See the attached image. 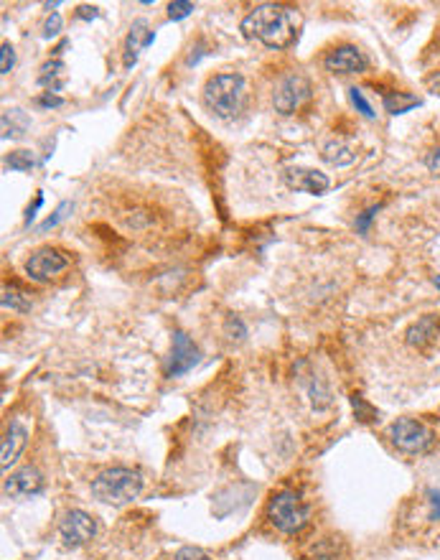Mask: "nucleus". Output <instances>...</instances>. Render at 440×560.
Segmentation results:
<instances>
[{"label":"nucleus","instance_id":"nucleus-1","mask_svg":"<svg viewBox=\"0 0 440 560\" xmlns=\"http://www.w3.org/2000/svg\"><path fill=\"white\" fill-rule=\"evenodd\" d=\"M301 18L298 13L288 6H275V3H262L254 11H249L242 18V33L247 38H254L267 49H288L296 41Z\"/></svg>","mask_w":440,"mask_h":560},{"label":"nucleus","instance_id":"nucleus-2","mask_svg":"<svg viewBox=\"0 0 440 560\" xmlns=\"http://www.w3.org/2000/svg\"><path fill=\"white\" fill-rule=\"evenodd\" d=\"M140 492H143V476L135 469H127V466H112V469L100 471L92 479L95 500L112 507L130 505L133 500H138Z\"/></svg>","mask_w":440,"mask_h":560},{"label":"nucleus","instance_id":"nucleus-3","mask_svg":"<svg viewBox=\"0 0 440 560\" xmlns=\"http://www.w3.org/2000/svg\"><path fill=\"white\" fill-rule=\"evenodd\" d=\"M204 102L217 117H235L245 102V77L237 72L209 77L204 85Z\"/></svg>","mask_w":440,"mask_h":560},{"label":"nucleus","instance_id":"nucleus-4","mask_svg":"<svg viewBox=\"0 0 440 560\" xmlns=\"http://www.w3.org/2000/svg\"><path fill=\"white\" fill-rule=\"evenodd\" d=\"M267 517L275 524V530L283 535H298L311 519V507L301 500V494L293 489H280L272 494L267 505Z\"/></svg>","mask_w":440,"mask_h":560},{"label":"nucleus","instance_id":"nucleus-5","mask_svg":"<svg viewBox=\"0 0 440 560\" xmlns=\"http://www.w3.org/2000/svg\"><path fill=\"white\" fill-rule=\"evenodd\" d=\"M390 441H392L395 448L407 453V456H417V453H425L430 448L433 431L417 418H397L390 426Z\"/></svg>","mask_w":440,"mask_h":560},{"label":"nucleus","instance_id":"nucleus-6","mask_svg":"<svg viewBox=\"0 0 440 560\" xmlns=\"http://www.w3.org/2000/svg\"><path fill=\"white\" fill-rule=\"evenodd\" d=\"M313 95V87L308 82V77L303 74H288L285 80H280V85L275 87V95H272V104L280 115H293L296 110H301L303 104L311 99Z\"/></svg>","mask_w":440,"mask_h":560},{"label":"nucleus","instance_id":"nucleus-7","mask_svg":"<svg viewBox=\"0 0 440 560\" xmlns=\"http://www.w3.org/2000/svg\"><path fill=\"white\" fill-rule=\"evenodd\" d=\"M97 535V522L90 512L69 510L59 522V537L67 548H82Z\"/></svg>","mask_w":440,"mask_h":560},{"label":"nucleus","instance_id":"nucleus-8","mask_svg":"<svg viewBox=\"0 0 440 560\" xmlns=\"http://www.w3.org/2000/svg\"><path fill=\"white\" fill-rule=\"evenodd\" d=\"M69 268V257L64 255L61 250H54V247H41L33 255L26 260V275L36 283H46L54 275L64 273Z\"/></svg>","mask_w":440,"mask_h":560},{"label":"nucleus","instance_id":"nucleus-9","mask_svg":"<svg viewBox=\"0 0 440 560\" xmlns=\"http://www.w3.org/2000/svg\"><path fill=\"white\" fill-rule=\"evenodd\" d=\"M201 352L199 347L193 344V339L183 331H173V347H171L168 365H166V375L168 377H181L188 370L199 365Z\"/></svg>","mask_w":440,"mask_h":560},{"label":"nucleus","instance_id":"nucleus-10","mask_svg":"<svg viewBox=\"0 0 440 560\" xmlns=\"http://www.w3.org/2000/svg\"><path fill=\"white\" fill-rule=\"evenodd\" d=\"M43 492V476L33 466H23V469L13 471L3 481V494L8 500H31L36 494Z\"/></svg>","mask_w":440,"mask_h":560},{"label":"nucleus","instance_id":"nucleus-11","mask_svg":"<svg viewBox=\"0 0 440 560\" xmlns=\"http://www.w3.org/2000/svg\"><path fill=\"white\" fill-rule=\"evenodd\" d=\"M323 67L331 74H362L369 67V59L362 49H356L351 43H341L326 54Z\"/></svg>","mask_w":440,"mask_h":560},{"label":"nucleus","instance_id":"nucleus-12","mask_svg":"<svg viewBox=\"0 0 440 560\" xmlns=\"http://www.w3.org/2000/svg\"><path fill=\"white\" fill-rule=\"evenodd\" d=\"M283 181L288 183L293 191H303V194H326L331 186V178L321 173L316 168H301V166H290L283 171Z\"/></svg>","mask_w":440,"mask_h":560},{"label":"nucleus","instance_id":"nucleus-13","mask_svg":"<svg viewBox=\"0 0 440 560\" xmlns=\"http://www.w3.org/2000/svg\"><path fill=\"white\" fill-rule=\"evenodd\" d=\"M26 443H28V431H26L21 420H13L11 426L6 428V433H3V443H0V466H3V471H8L13 463L18 461Z\"/></svg>","mask_w":440,"mask_h":560},{"label":"nucleus","instance_id":"nucleus-14","mask_svg":"<svg viewBox=\"0 0 440 560\" xmlns=\"http://www.w3.org/2000/svg\"><path fill=\"white\" fill-rule=\"evenodd\" d=\"M153 38H156V33L148 28V23H145L143 18L135 21L133 28H130V33H127V38H125V54H122V64H125V69L135 67L140 51L148 49V46L153 43Z\"/></svg>","mask_w":440,"mask_h":560},{"label":"nucleus","instance_id":"nucleus-15","mask_svg":"<svg viewBox=\"0 0 440 560\" xmlns=\"http://www.w3.org/2000/svg\"><path fill=\"white\" fill-rule=\"evenodd\" d=\"M438 334H440V313H425V316H420L415 323H410V329H407L404 339H407L410 347L425 349L438 339Z\"/></svg>","mask_w":440,"mask_h":560},{"label":"nucleus","instance_id":"nucleus-16","mask_svg":"<svg viewBox=\"0 0 440 560\" xmlns=\"http://www.w3.org/2000/svg\"><path fill=\"white\" fill-rule=\"evenodd\" d=\"M303 560H346V545L341 537H318L303 550Z\"/></svg>","mask_w":440,"mask_h":560},{"label":"nucleus","instance_id":"nucleus-17","mask_svg":"<svg viewBox=\"0 0 440 560\" xmlns=\"http://www.w3.org/2000/svg\"><path fill=\"white\" fill-rule=\"evenodd\" d=\"M323 161L326 163L336 166V168H341V166H351L356 161V151L351 146H346V143L333 140V143H326L323 146Z\"/></svg>","mask_w":440,"mask_h":560},{"label":"nucleus","instance_id":"nucleus-18","mask_svg":"<svg viewBox=\"0 0 440 560\" xmlns=\"http://www.w3.org/2000/svg\"><path fill=\"white\" fill-rule=\"evenodd\" d=\"M382 104H385V110L390 112V115H404V112H410L412 107L420 104V97L407 95V92H387Z\"/></svg>","mask_w":440,"mask_h":560},{"label":"nucleus","instance_id":"nucleus-19","mask_svg":"<svg viewBox=\"0 0 440 560\" xmlns=\"http://www.w3.org/2000/svg\"><path fill=\"white\" fill-rule=\"evenodd\" d=\"M28 115L18 107L3 112V138H21V135L28 130Z\"/></svg>","mask_w":440,"mask_h":560},{"label":"nucleus","instance_id":"nucleus-20","mask_svg":"<svg viewBox=\"0 0 440 560\" xmlns=\"http://www.w3.org/2000/svg\"><path fill=\"white\" fill-rule=\"evenodd\" d=\"M64 72H67V67H64V61L61 59L46 61L41 67V74H38V85H46L48 92H59L61 85H64V80H59V77Z\"/></svg>","mask_w":440,"mask_h":560},{"label":"nucleus","instance_id":"nucleus-21","mask_svg":"<svg viewBox=\"0 0 440 560\" xmlns=\"http://www.w3.org/2000/svg\"><path fill=\"white\" fill-rule=\"evenodd\" d=\"M351 408H354V415L359 423H374V420L380 418V413H377V408H374L372 402L367 400V397L362 395V392H351L349 397Z\"/></svg>","mask_w":440,"mask_h":560},{"label":"nucleus","instance_id":"nucleus-22","mask_svg":"<svg viewBox=\"0 0 440 560\" xmlns=\"http://www.w3.org/2000/svg\"><path fill=\"white\" fill-rule=\"evenodd\" d=\"M0 303H3V308H11V311H18V313H28L31 311V298L26 296L23 291H16V288H3V298H0Z\"/></svg>","mask_w":440,"mask_h":560},{"label":"nucleus","instance_id":"nucleus-23","mask_svg":"<svg viewBox=\"0 0 440 560\" xmlns=\"http://www.w3.org/2000/svg\"><path fill=\"white\" fill-rule=\"evenodd\" d=\"M6 166L13 171H31L36 166V158H33L31 151H13L6 156Z\"/></svg>","mask_w":440,"mask_h":560},{"label":"nucleus","instance_id":"nucleus-24","mask_svg":"<svg viewBox=\"0 0 440 560\" xmlns=\"http://www.w3.org/2000/svg\"><path fill=\"white\" fill-rule=\"evenodd\" d=\"M308 395H311V405H313L316 410H326L328 405H331V392L326 390L321 379H313V382H311Z\"/></svg>","mask_w":440,"mask_h":560},{"label":"nucleus","instance_id":"nucleus-25","mask_svg":"<svg viewBox=\"0 0 440 560\" xmlns=\"http://www.w3.org/2000/svg\"><path fill=\"white\" fill-rule=\"evenodd\" d=\"M349 99H351V104L356 107V112H362L367 120H374L377 117V112H374V107H372V102H369L367 97H364V92L359 90V87H351L349 90Z\"/></svg>","mask_w":440,"mask_h":560},{"label":"nucleus","instance_id":"nucleus-26","mask_svg":"<svg viewBox=\"0 0 440 560\" xmlns=\"http://www.w3.org/2000/svg\"><path fill=\"white\" fill-rule=\"evenodd\" d=\"M224 336L230 341H245L247 339V326L240 316H230L224 321Z\"/></svg>","mask_w":440,"mask_h":560},{"label":"nucleus","instance_id":"nucleus-27","mask_svg":"<svg viewBox=\"0 0 440 560\" xmlns=\"http://www.w3.org/2000/svg\"><path fill=\"white\" fill-rule=\"evenodd\" d=\"M72 207H74L72 201H61L59 207H56V212L51 214V217H48V220L41 225V232H48V230H51V227H56V225H59V222L67 220V212H72Z\"/></svg>","mask_w":440,"mask_h":560},{"label":"nucleus","instance_id":"nucleus-28","mask_svg":"<svg viewBox=\"0 0 440 560\" xmlns=\"http://www.w3.org/2000/svg\"><path fill=\"white\" fill-rule=\"evenodd\" d=\"M191 13H193V3H188V0H173L168 6L171 21H181V18H186V16H191Z\"/></svg>","mask_w":440,"mask_h":560},{"label":"nucleus","instance_id":"nucleus-29","mask_svg":"<svg viewBox=\"0 0 440 560\" xmlns=\"http://www.w3.org/2000/svg\"><path fill=\"white\" fill-rule=\"evenodd\" d=\"M173 560H211V555L201 548H193V545H186V548L176 550Z\"/></svg>","mask_w":440,"mask_h":560},{"label":"nucleus","instance_id":"nucleus-30","mask_svg":"<svg viewBox=\"0 0 440 560\" xmlns=\"http://www.w3.org/2000/svg\"><path fill=\"white\" fill-rule=\"evenodd\" d=\"M13 64H16V51H13V46L6 41L0 46V74H11Z\"/></svg>","mask_w":440,"mask_h":560},{"label":"nucleus","instance_id":"nucleus-31","mask_svg":"<svg viewBox=\"0 0 440 560\" xmlns=\"http://www.w3.org/2000/svg\"><path fill=\"white\" fill-rule=\"evenodd\" d=\"M425 497H428V505H430V519L440 522V489L435 487L425 489Z\"/></svg>","mask_w":440,"mask_h":560},{"label":"nucleus","instance_id":"nucleus-32","mask_svg":"<svg viewBox=\"0 0 440 560\" xmlns=\"http://www.w3.org/2000/svg\"><path fill=\"white\" fill-rule=\"evenodd\" d=\"M382 209V204H377V207H369V209H364L359 217H356V230L362 232V235H367V230H369V222L377 217V212Z\"/></svg>","mask_w":440,"mask_h":560},{"label":"nucleus","instance_id":"nucleus-33","mask_svg":"<svg viewBox=\"0 0 440 560\" xmlns=\"http://www.w3.org/2000/svg\"><path fill=\"white\" fill-rule=\"evenodd\" d=\"M61 16L59 13H51V16H48V21H46V26H43V36L46 38H54V36H59L61 33Z\"/></svg>","mask_w":440,"mask_h":560},{"label":"nucleus","instance_id":"nucleus-34","mask_svg":"<svg viewBox=\"0 0 440 560\" xmlns=\"http://www.w3.org/2000/svg\"><path fill=\"white\" fill-rule=\"evenodd\" d=\"M36 102L41 104V107H46V110H51V107H61V104H64V99H61L56 92H41Z\"/></svg>","mask_w":440,"mask_h":560},{"label":"nucleus","instance_id":"nucleus-35","mask_svg":"<svg viewBox=\"0 0 440 560\" xmlns=\"http://www.w3.org/2000/svg\"><path fill=\"white\" fill-rule=\"evenodd\" d=\"M97 16H100V11H97L95 6H79L77 8V18H82V21H95Z\"/></svg>","mask_w":440,"mask_h":560},{"label":"nucleus","instance_id":"nucleus-36","mask_svg":"<svg viewBox=\"0 0 440 560\" xmlns=\"http://www.w3.org/2000/svg\"><path fill=\"white\" fill-rule=\"evenodd\" d=\"M41 204H43V194L38 191L36 194V201H33V207H28V212H26V225H31V222L36 220V212L41 209Z\"/></svg>","mask_w":440,"mask_h":560},{"label":"nucleus","instance_id":"nucleus-37","mask_svg":"<svg viewBox=\"0 0 440 560\" xmlns=\"http://www.w3.org/2000/svg\"><path fill=\"white\" fill-rule=\"evenodd\" d=\"M433 286H435V288H438V291H440V275H433Z\"/></svg>","mask_w":440,"mask_h":560}]
</instances>
